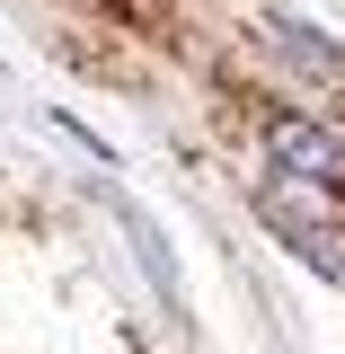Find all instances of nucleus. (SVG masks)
Instances as JSON below:
<instances>
[{
	"label": "nucleus",
	"instance_id": "1",
	"mask_svg": "<svg viewBox=\"0 0 345 354\" xmlns=\"http://www.w3.org/2000/svg\"><path fill=\"white\" fill-rule=\"evenodd\" d=\"M257 204L283 221L319 266H345V124H319V115L274 124L265 133Z\"/></svg>",
	"mask_w": 345,
	"mask_h": 354
}]
</instances>
